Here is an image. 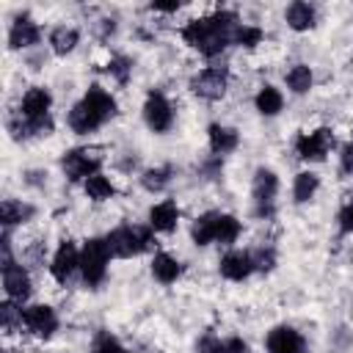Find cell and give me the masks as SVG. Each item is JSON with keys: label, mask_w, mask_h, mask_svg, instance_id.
I'll return each instance as SVG.
<instances>
[{"label": "cell", "mask_w": 353, "mask_h": 353, "mask_svg": "<svg viewBox=\"0 0 353 353\" xmlns=\"http://www.w3.org/2000/svg\"><path fill=\"white\" fill-rule=\"evenodd\" d=\"M237 25H240L237 14L221 8V11L210 14V17L190 19V22L182 28V39H185L193 50H199L201 55L215 58V55H221V52L232 44V36H234Z\"/></svg>", "instance_id": "6da1fadb"}, {"label": "cell", "mask_w": 353, "mask_h": 353, "mask_svg": "<svg viewBox=\"0 0 353 353\" xmlns=\"http://www.w3.org/2000/svg\"><path fill=\"white\" fill-rule=\"evenodd\" d=\"M105 240H108L110 254H113V256H121V259L138 256V254H143L146 248H152V243H154L152 226H132V223L116 226Z\"/></svg>", "instance_id": "7a4b0ae2"}, {"label": "cell", "mask_w": 353, "mask_h": 353, "mask_svg": "<svg viewBox=\"0 0 353 353\" xmlns=\"http://www.w3.org/2000/svg\"><path fill=\"white\" fill-rule=\"evenodd\" d=\"M110 248L105 237H88L80 248V273L83 281L88 287H99L108 276V265H110Z\"/></svg>", "instance_id": "3957f363"}, {"label": "cell", "mask_w": 353, "mask_h": 353, "mask_svg": "<svg viewBox=\"0 0 353 353\" xmlns=\"http://www.w3.org/2000/svg\"><path fill=\"white\" fill-rule=\"evenodd\" d=\"M102 149L99 146H80V149H69L61 160V168L63 174L72 179V182H85L88 176L99 174V165H102Z\"/></svg>", "instance_id": "277c9868"}, {"label": "cell", "mask_w": 353, "mask_h": 353, "mask_svg": "<svg viewBox=\"0 0 353 353\" xmlns=\"http://www.w3.org/2000/svg\"><path fill=\"white\" fill-rule=\"evenodd\" d=\"M143 121L152 132H168L174 124V108L163 91H149L143 102Z\"/></svg>", "instance_id": "5b68a950"}, {"label": "cell", "mask_w": 353, "mask_h": 353, "mask_svg": "<svg viewBox=\"0 0 353 353\" xmlns=\"http://www.w3.org/2000/svg\"><path fill=\"white\" fill-rule=\"evenodd\" d=\"M334 149V132L328 127H317L312 132H303L295 138V152L301 160H325V154Z\"/></svg>", "instance_id": "8992f818"}, {"label": "cell", "mask_w": 353, "mask_h": 353, "mask_svg": "<svg viewBox=\"0 0 353 353\" xmlns=\"http://www.w3.org/2000/svg\"><path fill=\"white\" fill-rule=\"evenodd\" d=\"M226 85H229V72L226 66H207L201 69L193 80H190V88L196 97L201 99H221L226 94Z\"/></svg>", "instance_id": "52a82bcc"}, {"label": "cell", "mask_w": 353, "mask_h": 353, "mask_svg": "<svg viewBox=\"0 0 353 353\" xmlns=\"http://www.w3.org/2000/svg\"><path fill=\"white\" fill-rule=\"evenodd\" d=\"M279 193V176L270 168H256L254 171V182H251V196L256 204V215H270L273 212V201Z\"/></svg>", "instance_id": "ba28073f"}, {"label": "cell", "mask_w": 353, "mask_h": 353, "mask_svg": "<svg viewBox=\"0 0 353 353\" xmlns=\"http://www.w3.org/2000/svg\"><path fill=\"white\" fill-rule=\"evenodd\" d=\"M0 270H3V290H6L8 301H17V303L28 301L30 298V276H28V270L14 259L3 262Z\"/></svg>", "instance_id": "9c48e42d"}, {"label": "cell", "mask_w": 353, "mask_h": 353, "mask_svg": "<svg viewBox=\"0 0 353 353\" xmlns=\"http://www.w3.org/2000/svg\"><path fill=\"white\" fill-rule=\"evenodd\" d=\"M22 323L36 336H52L55 328H58V314L47 303H33V306H25L22 309Z\"/></svg>", "instance_id": "30bf717a"}, {"label": "cell", "mask_w": 353, "mask_h": 353, "mask_svg": "<svg viewBox=\"0 0 353 353\" xmlns=\"http://www.w3.org/2000/svg\"><path fill=\"white\" fill-rule=\"evenodd\" d=\"M74 270H80V251L74 248L72 240H63V243L55 248V254H52L50 273H52V279H55L58 284H66V281L74 276Z\"/></svg>", "instance_id": "8fae6325"}, {"label": "cell", "mask_w": 353, "mask_h": 353, "mask_svg": "<svg viewBox=\"0 0 353 353\" xmlns=\"http://www.w3.org/2000/svg\"><path fill=\"white\" fill-rule=\"evenodd\" d=\"M268 353H303V336L292 325H276L265 339Z\"/></svg>", "instance_id": "7c38bea8"}, {"label": "cell", "mask_w": 353, "mask_h": 353, "mask_svg": "<svg viewBox=\"0 0 353 353\" xmlns=\"http://www.w3.org/2000/svg\"><path fill=\"white\" fill-rule=\"evenodd\" d=\"M66 121H69V127H72L74 135H88V132H94V130H99V127L105 124V119H102L85 99H80L77 105H72Z\"/></svg>", "instance_id": "4fadbf2b"}, {"label": "cell", "mask_w": 353, "mask_h": 353, "mask_svg": "<svg viewBox=\"0 0 353 353\" xmlns=\"http://www.w3.org/2000/svg\"><path fill=\"white\" fill-rule=\"evenodd\" d=\"M221 276L229 279V281H243L254 273V259L248 251H229L221 256V265H218Z\"/></svg>", "instance_id": "5bb4252c"}, {"label": "cell", "mask_w": 353, "mask_h": 353, "mask_svg": "<svg viewBox=\"0 0 353 353\" xmlns=\"http://www.w3.org/2000/svg\"><path fill=\"white\" fill-rule=\"evenodd\" d=\"M50 108H52V94L44 85H33L25 91L19 113L25 119H41V116H50Z\"/></svg>", "instance_id": "9a60e30c"}, {"label": "cell", "mask_w": 353, "mask_h": 353, "mask_svg": "<svg viewBox=\"0 0 353 353\" xmlns=\"http://www.w3.org/2000/svg\"><path fill=\"white\" fill-rule=\"evenodd\" d=\"M176 223H179V207H176V201L163 199V201H157L149 210V226H152V232H163L165 234V232H174Z\"/></svg>", "instance_id": "2e32d148"}, {"label": "cell", "mask_w": 353, "mask_h": 353, "mask_svg": "<svg viewBox=\"0 0 353 353\" xmlns=\"http://www.w3.org/2000/svg\"><path fill=\"white\" fill-rule=\"evenodd\" d=\"M39 41H41V30L28 17L17 19L11 25V30H8V50H28V47H33Z\"/></svg>", "instance_id": "e0dca14e"}, {"label": "cell", "mask_w": 353, "mask_h": 353, "mask_svg": "<svg viewBox=\"0 0 353 353\" xmlns=\"http://www.w3.org/2000/svg\"><path fill=\"white\" fill-rule=\"evenodd\" d=\"M207 138H210V149H212L215 157H223V154L234 152L237 143H240L237 130L234 127H226V124H218V121L207 127Z\"/></svg>", "instance_id": "ac0fdd59"}, {"label": "cell", "mask_w": 353, "mask_h": 353, "mask_svg": "<svg viewBox=\"0 0 353 353\" xmlns=\"http://www.w3.org/2000/svg\"><path fill=\"white\" fill-rule=\"evenodd\" d=\"M152 276L160 281V284H174L179 276H182V265L176 256L165 254V251H157L152 256Z\"/></svg>", "instance_id": "d6986e66"}, {"label": "cell", "mask_w": 353, "mask_h": 353, "mask_svg": "<svg viewBox=\"0 0 353 353\" xmlns=\"http://www.w3.org/2000/svg\"><path fill=\"white\" fill-rule=\"evenodd\" d=\"M284 17H287V25H290L292 30L303 33V30L314 28L317 11H314V6H309V3H303V0H295V3H290V6H287Z\"/></svg>", "instance_id": "ffe728a7"}, {"label": "cell", "mask_w": 353, "mask_h": 353, "mask_svg": "<svg viewBox=\"0 0 353 353\" xmlns=\"http://www.w3.org/2000/svg\"><path fill=\"white\" fill-rule=\"evenodd\" d=\"M33 212H36V210H33L30 204H25V201H19V199H6V201L0 204V223H3L6 229H11V226H17V223L30 221Z\"/></svg>", "instance_id": "44dd1931"}, {"label": "cell", "mask_w": 353, "mask_h": 353, "mask_svg": "<svg viewBox=\"0 0 353 353\" xmlns=\"http://www.w3.org/2000/svg\"><path fill=\"white\" fill-rule=\"evenodd\" d=\"M218 215H221V212H204V215H199V218L193 221V226H190V240H193L196 245H210V243H215Z\"/></svg>", "instance_id": "7402d4cb"}, {"label": "cell", "mask_w": 353, "mask_h": 353, "mask_svg": "<svg viewBox=\"0 0 353 353\" xmlns=\"http://www.w3.org/2000/svg\"><path fill=\"white\" fill-rule=\"evenodd\" d=\"M83 99H85V102H88V105H91V108H94L105 121H110V119L116 116V99H113L102 85H97V83H94V85H88V91L83 94Z\"/></svg>", "instance_id": "603a6c76"}, {"label": "cell", "mask_w": 353, "mask_h": 353, "mask_svg": "<svg viewBox=\"0 0 353 353\" xmlns=\"http://www.w3.org/2000/svg\"><path fill=\"white\" fill-rule=\"evenodd\" d=\"M254 105H256V110L262 116H279L281 108H284V97H281V91L276 85H262L256 91V97H254Z\"/></svg>", "instance_id": "cb8c5ba5"}, {"label": "cell", "mask_w": 353, "mask_h": 353, "mask_svg": "<svg viewBox=\"0 0 353 353\" xmlns=\"http://www.w3.org/2000/svg\"><path fill=\"white\" fill-rule=\"evenodd\" d=\"M77 41H80L77 28L58 25V28H52V33H50V47H52L55 55H69V52L77 47Z\"/></svg>", "instance_id": "d4e9b609"}, {"label": "cell", "mask_w": 353, "mask_h": 353, "mask_svg": "<svg viewBox=\"0 0 353 353\" xmlns=\"http://www.w3.org/2000/svg\"><path fill=\"white\" fill-rule=\"evenodd\" d=\"M317 188H320L317 174H312V171H301V174H295V182H292V199H295V204H306V201H312L314 193H317Z\"/></svg>", "instance_id": "484cf974"}, {"label": "cell", "mask_w": 353, "mask_h": 353, "mask_svg": "<svg viewBox=\"0 0 353 353\" xmlns=\"http://www.w3.org/2000/svg\"><path fill=\"white\" fill-rule=\"evenodd\" d=\"M83 190H85V196L94 199V201H108V199L116 196V188H113V182H110L105 174L88 176V179L83 182Z\"/></svg>", "instance_id": "4316f807"}, {"label": "cell", "mask_w": 353, "mask_h": 353, "mask_svg": "<svg viewBox=\"0 0 353 353\" xmlns=\"http://www.w3.org/2000/svg\"><path fill=\"white\" fill-rule=\"evenodd\" d=\"M287 88L292 91V94H306L309 88H312V83H314V74H312V69L306 66V63H295L290 72H287Z\"/></svg>", "instance_id": "83f0119b"}, {"label": "cell", "mask_w": 353, "mask_h": 353, "mask_svg": "<svg viewBox=\"0 0 353 353\" xmlns=\"http://www.w3.org/2000/svg\"><path fill=\"white\" fill-rule=\"evenodd\" d=\"M171 182V168L168 165H157V168H146L141 174V185L149 190V193H163Z\"/></svg>", "instance_id": "f1b7e54d"}, {"label": "cell", "mask_w": 353, "mask_h": 353, "mask_svg": "<svg viewBox=\"0 0 353 353\" xmlns=\"http://www.w3.org/2000/svg\"><path fill=\"white\" fill-rule=\"evenodd\" d=\"M240 232H243V223H240L234 215H226V212H221V215H218L215 243H221V245H232V243L240 237Z\"/></svg>", "instance_id": "f546056e"}, {"label": "cell", "mask_w": 353, "mask_h": 353, "mask_svg": "<svg viewBox=\"0 0 353 353\" xmlns=\"http://www.w3.org/2000/svg\"><path fill=\"white\" fill-rule=\"evenodd\" d=\"M262 28H254V25H237V30H234V36H232V44H237V47H256L259 41H262Z\"/></svg>", "instance_id": "4dcf8cb0"}, {"label": "cell", "mask_w": 353, "mask_h": 353, "mask_svg": "<svg viewBox=\"0 0 353 353\" xmlns=\"http://www.w3.org/2000/svg\"><path fill=\"white\" fill-rule=\"evenodd\" d=\"M91 353H130V350H127L113 334L99 331L97 339H94V345H91Z\"/></svg>", "instance_id": "1f68e13d"}, {"label": "cell", "mask_w": 353, "mask_h": 353, "mask_svg": "<svg viewBox=\"0 0 353 353\" xmlns=\"http://www.w3.org/2000/svg\"><path fill=\"white\" fill-rule=\"evenodd\" d=\"M0 323H3V331H11L17 323H22V309L14 301H3L0 303Z\"/></svg>", "instance_id": "d6a6232c"}, {"label": "cell", "mask_w": 353, "mask_h": 353, "mask_svg": "<svg viewBox=\"0 0 353 353\" xmlns=\"http://www.w3.org/2000/svg\"><path fill=\"white\" fill-rule=\"evenodd\" d=\"M108 72L116 77V83H127V80H130V74H132V61H130V58H124V55H116V58H110Z\"/></svg>", "instance_id": "836d02e7"}, {"label": "cell", "mask_w": 353, "mask_h": 353, "mask_svg": "<svg viewBox=\"0 0 353 353\" xmlns=\"http://www.w3.org/2000/svg\"><path fill=\"white\" fill-rule=\"evenodd\" d=\"M196 350L199 353H226V339H218L215 334H204L196 342Z\"/></svg>", "instance_id": "e575fe53"}, {"label": "cell", "mask_w": 353, "mask_h": 353, "mask_svg": "<svg viewBox=\"0 0 353 353\" xmlns=\"http://www.w3.org/2000/svg\"><path fill=\"white\" fill-rule=\"evenodd\" d=\"M251 259H254V270L268 273V270H273V265H276V251H273V248H259L256 254H251Z\"/></svg>", "instance_id": "d590c367"}, {"label": "cell", "mask_w": 353, "mask_h": 353, "mask_svg": "<svg viewBox=\"0 0 353 353\" xmlns=\"http://www.w3.org/2000/svg\"><path fill=\"white\" fill-rule=\"evenodd\" d=\"M336 221H339V234H350V232H353V196L342 204Z\"/></svg>", "instance_id": "8d00e7d4"}, {"label": "cell", "mask_w": 353, "mask_h": 353, "mask_svg": "<svg viewBox=\"0 0 353 353\" xmlns=\"http://www.w3.org/2000/svg\"><path fill=\"white\" fill-rule=\"evenodd\" d=\"M339 171L353 176V141L342 146V154H339Z\"/></svg>", "instance_id": "74e56055"}, {"label": "cell", "mask_w": 353, "mask_h": 353, "mask_svg": "<svg viewBox=\"0 0 353 353\" xmlns=\"http://www.w3.org/2000/svg\"><path fill=\"white\" fill-rule=\"evenodd\" d=\"M226 353H248V345L240 336H232V339H226Z\"/></svg>", "instance_id": "f35d334b"}, {"label": "cell", "mask_w": 353, "mask_h": 353, "mask_svg": "<svg viewBox=\"0 0 353 353\" xmlns=\"http://www.w3.org/2000/svg\"><path fill=\"white\" fill-rule=\"evenodd\" d=\"M149 8H152V11H165V14H171V11H179V3H152Z\"/></svg>", "instance_id": "ab89813d"}]
</instances>
